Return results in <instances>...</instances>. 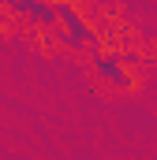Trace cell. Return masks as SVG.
I'll return each mask as SVG.
<instances>
[{
  "mask_svg": "<svg viewBox=\"0 0 157 160\" xmlns=\"http://www.w3.org/2000/svg\"><path fill=\"white\" fill-rule=\"evenodd\" d=\"M8 4H11V0H0V8H8Z\"/></svg>",
  "mask_w": 157,
  "mask_h": 160,
  "instance_id": "5",
  "label": "cell"
},
{
  "mask_svg": "<svg viewBox=\"0 0 157 160\" xmlns=\"http://www.w3.org/2000/svg\"><path fill=\"white\" fill-rule=\"evenodd\" d=\"M60 41H64L68 48H75V52H78V48H94V45H97V30L75 11L71 19L60 22Z\"/></svg>",
  "mask_w": 157,
  "mask_h": 160,
  "instance_id": "3",
  "label": "cell"
},
{
  "mask_svg": "<svg viewBox=\"0 0 157 160\" xmlns=\"http://www.w3.org/2000/svg\"><path fill=\"white\" fill-rule=\"evenodd\" d=\"M120 56H123V63H131V67L146 63V56H142V52H120Z\"/></svg>",
  "mask_w": 157,
  "mask_h": 160,
  "instance_id": "4",
  "label": "cell"
},
{
  "mask_svg": "<svg viewBox=\"0 0 157 160\" xmlns=\"http://www.w3.org/2000/svg\"><path fill=\"white\" fill-rule=\"evenodd\" d=\"M154 56H157V48H154Z\"/></svg>",
  "mask_w": 157,
  "mask_h": 160,
  "instance_id": "6",
  "label": "cell"
},
{
  "mask_svg": "<svg viewBox=\"0 0 157 160\" xmlns=\"http://www.w3.org/2000/svg\"><path fill=\"white\" fill-rule=\"evenodd\" d=\"M11 15H23L30 26L38 30H60V19H56V0H11L8 4Z\"/></svg>",
  "mask_w": 157,
  "mask_h": 160,
  "instance_id": "1",
  "label": "cell"
},
{
  "mask_svg": "<svg viewBox=\"0 0 157 160\" xmlns=\"http://www.w3.org/2000/svg\"><path fill=\"white\" fill-rule=\"evenodd\" d=\"M94 71L109 82V86H116V89H131V86H135V78L127 75L120 52H97V56H94Z\"/></svg>",
  "mask_w": 157,
  "mask_h": 160,
  "instance_id": "2",
  "label": "cell"
}]
</instances>
